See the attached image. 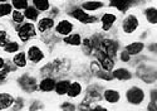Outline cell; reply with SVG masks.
Listing matches in <instances>:
<instances>
[{
	"label": "cell",
	"instance_id": "1",
	"mask_svg": "<svg viewBox=\"0 0 157 111\" xmlns=\"http://www.w3.org/2000/svg\"><path fill=\"white\" fill-rule=\"evenodd\" d=\"M126 97H127V101L129 104L140 105L143 102V100H145V92H143V90L140 87H131L127 91Z\"/></svg>",
	"mask_w": 157,
	"mask_h": 111
},
{
	"label": "cell",
	"instance_id": "2",
	"mask_svg": "<svg viewBox=\"0 0 157 111\" xmlns=\"http://www.w3.org/2000/svg\"><path fill=\"white\" fill-rule=\"evenodd\" d=\"M94 53H96V57H97V60H98V63H99V66H101V68L102 69H104V71H112L113 69V67H114V61H113V58L112 57H109V56H107L106 53H103L101 49H96L94 51Z\"/></svg>",
	"mask_w": 157,
	"mask_h": 111
},
{
	"label": "cell",
	"instance_id": "3",
	"mask_svg": "<svg viewBox=\"0 0 157 111\" xmlns=\"http://www.w3.org/2000/svg\"><path fill=\"white\" fill-rule=\"evenodd\" d=\"M18 31V35L20 38L21 42H28L30 38L35 37V28L32 23H25V24H21L17 28Z\"/></svg>",
	"mask_w": 157,
	"mask_h": 111
},
{
	"label": "cell",
	"instance_id": "4",
	"mask_svg": "<svg viewBox=\"0 0 157 111\" xmlns=\"http://www.w3.org/2000/svg\"><path fill=\"white\" fill-rule=\"evenodd\" d=\"M117 48H118V46H117V43L112 39L101 40V43L98 46V49H101L103 53H106L107 56H109L112 58L117 54Z\"/></svg>",
	"mask_w": 157,
	"mask_h": 111
},
{
	"label": "cell",
	"instance_id": "5",
	"mask_svg": "<svg viewBox=\"0 0 157 111\" xmlns=\"http://www.w3.org/2000/svg\"><path fill=\"white\" fill-rule=\"evenodd\" d=\"M138 28V19L136 15L131 14V15H127L122 23V31L126 34H132L136 29Z\"/></svg>",
	"mask_w": 157,
	"mask_h": 111
},
{
	"label": "cell",
	"instance_id": "6",
	"mask_svg": "<svg viewBox=\"0 0 157 111\" xmlns=\"http://www.w3.org/2000/svg\"><path fill=\"white\" fill-rule=\"evenodd\" d=\"M27 57L30 60V62L38 63L44 58V53L38 46H30L28 48V52H27Z\"/></svg>",
	"mask_w": 157,
	"mask_h": 111
},
{
	"label": "cell",
	"instance_id": "7",
	"mask_svg": "<svg viewBox=\"0 0 157 111\" xmlns=\"http://www.w3.org/2000/svg\"><path fill=\"white\" fill-rule=\"evenodd\" d=\"M71 15H72L74 19L79 20V22H82V23H84V24H90V23H94V22L97 20L94 17L88 15V14H87L83 9H75V10H73V11L71 13Z\"/></svg>",
	"mask_w": 157,
	"mask_h": 111
},
{
	"label": "cell",
	"instance_id": "8",
	"mask_svg": "<svg viewBox=\"0 0 157 111\" xmlns=\"http://www.w3.org/2000/svg\"><path fill=\"white\" fill-rule=\"evenodd\" d=\"M56 31L60 35H68L73 31V24L68 20H60L56 27Z\"/></svg>",
	"mask_w": 157,
	"mask_h": 111
},
{
	"label": "cell",
	"instance_id": "9",
	"mask_svg": "<svg viewBox=\"0 0 157 111\" xmlns=\"http://www.w3.org/2000/svg\"><path fill=\"white\" fill-rule=\"evenodd\" d=\"M117 20V17L114 15V14L112 13H106L102 17V28H103V31H109L112 25L116 23Z\"/></svg>",
	"mask_w": 157,
	"mask_h": 111
},
{
	"label": "cell",
	"instance_id": "10",
	"mask_svg": "<svg viewBox=\"0 0 157 111\" xmlns=\"http://www.w3.org/2000/svg\"><path fill=\"white\" fill-rule=\"evenodd\" d=\"M54 27V20L53 18H43L38 22V31L40 32V33H44L47 31H49L50 28H53Z\"/></svg>",
	"mask_w": 157,
	"mask_h": 111
},
{
	"label": "cell",
	"instance_id": "11",
	"mask_svg": "<svg viewBox=\"0 0 157 111\" xmlns=\"http://www.w3.org/2000/svg\"><path fill=\"white\" fill-rule=\"evenodd\" d=\"M14 104V97L9 93H0V110H5Z\"/></svg>",
	"mask_w": 157,
	"mask_h": 111
},
{
	"label": "cell",
	"instance_id": "12",
	"mask_svg": "<svg viewBox=\"0 0 157 111\" xmlns=\"http://www.w3.org/2000/svg\"><path fill=\"white\" fill-rule=\"evenodd\" d=\"M68 96L72 97V99H75V97H78L81 93H82V86L79 82H72L69 87H68V91H67Z\"/></svg>",
	"mask_w": 157,
	"mask_h": 111
},
{
	"label": "cell",
	"instance_id": "13",
	"mask_svg": "<svg viewBox=\"0 0 157 111\" xmlns=\"http://www.w3.org/2000/svg\"><path fill=\"white\" fill-rule=\"evenodd\" d=\"M103 97H104V100H106L107 102L109 104H116V102H118L120 101V93L117 92L116 90H107V91H104L103 93Z\"/></svg>",
	"mask_w": 157,
	"mask_h": 111
},
{
	"label": "cell",
	"instance_id": "14",
	"mask_svg": "<svg viewBox=\"0 0 157 111\" xmlns=\"http://www.w3.org/2000/svg\"><path fill=\"white\" fill-rule=\"evenodd\" d=\"M54 86H56V81L50 77H47L44 80H42V82L39 83V88L44 92H49L52 90H54Z\"/></svg>",
	"mask_w": 157,
	"mask_h": 111
},
{
	"label": "cell",
	"instance_id": "15",
	"mask_svg": "<svg viewBox=\"0 0 157 111\" xmlns=\"http://www.w3.org/2000/svg\"><path fill=\"white\" fill-rule=\"evenodd\" d=\"M131 3H132V0H111V6L118 9L120 11H126Z\"/></svg>",
	"mask_w": 157,
	"mask_h": 111
},
{
	"label": "cell",
	"instance_id": "16",
	"mask_svg": "<svg viewBox=\"0 0 157 111\" xmlns=\"http://www.w3.org/2000/svg\"><path fill=\"white\" fill-rule=\"evenodd\" d=\"M143 43H140V42H133V43H131V44H128L127 47H126V51L131 54V56H133V54H138V53H141L142 52V49H143Z\"/></svg>",
	"mask_w": 157,
	"mask_h": 111
},
{
	"label": "cell",
	"instance_id": "17",
	"mask_svg": "<svg viewBox=\"0 0 157 111\" xmlns=\"http://www.w3.org/2000/svg\"><path fill=\"white\" fill-rule=\"evenodd\" d=\"M112 76H113V78L121 80V81H127V80H129L131 77H132L129 73V71H127V69H124V68L116 69V71L112 73Z\"/></svg>",
	"mask_w": 157,
	"mask_h": 111
},
{
	"label": "cell",
	"instance_id": "18",
	"mask_svg": "<svg viewBox=\"0 0 157 111\" xmlns=\"http://www.w3.org/2000/svg\"><path fill=\"white\" fill-rule=\"evenodd\" d=\"M64 43H67L69 46H81L82 37L79 34H68V37L64 38Z\"/></svg>",
	"mask_w": 157,
	"mask_h": 111
},
{
	"label": "cell",
	"instance_id": "19",
	"mask_svg": "<svg viewBox=\"0 0 157 111\" xmlns=\"http://www.w3.org/2000/svg\"><path fill=\"white\" fill-rule=\"evenodd\" d=\"M13 62H14L15 66L23 68V67L27 66V56H25V53H23V52H19L15 54V57L13 58Z\"/></svg>",
	"mask_w": 157,
	"mask_h": 111
},
{
	"label": "cell",
	"instance_id": "20",
	"mask_svg": "<svg viewBox=\"0 0 157 111\" xmlns=\"http://www.w3.org/2000/svg\"><path fill=\"white\" fill-rule=\"evenodd\" d=\"M69 85H71V83L68 81H59L58 83H56L54 90H56V92L58 95H64V93H67Z\"/></svg>",
	"mask_w": 157,
	"mask_h": 111
},
{
	"label": "cell",
	"instance_id": "21",
	"mask_svg": "<svg viewBox=\"0 0 157 111\" xmlns=\"http://www.w3.org/2000/svg\"><path fill=\"white\" fill-rule=\"evenodd\" d=\"M103 6V3L101 2H87L82 5V8L84 10H88V11H94V10H98L99 8Z\"/></svg>",
	"mask_w": 157,
	"mask_h": 111
},
{
	"label": "cell",
	"instance_id": "22",
	"mask_svg": "<svg viewBox=\"0 0 157 111\" xmlns=\"http://www.w3.org/2000/svg\"><path fill=\"white\" fill-rule=\"evenodd\" d=\"M24 17L29 19V20H36L38 19V10L34 6H28L27 9H25V13H24Z\"/></svg>",
	"mask_w": 157,
	"mask_h": 111
},
{
	"label": "cell",
	"instance_id": "23",
	"mask_svg": "<svg viewBox=\"0 0 157 111\" xmlns=\"http://www.w3.org/2000/svg\"><path fill=\"white\" fill-rule=\"evenodd\" d=\"M146 18L151 24H156V22H157V10H156L155 6L148 8L146 10Z\"/></svg>",
	"mask_w": 157,
	"mask_h": 111
},
{
	"label": "cell",
	"instance_id": "24",
	"mask_svg": "<svg viewBox=\"0 0 157 111\" xmlns=\"http://www.w3.org/2000/svg\"><path fill=\"white\" fill-rule=\"evenodd\" d=\"M4 48V51L6 52V53H15V52H18L19 51V43L18 42H8V43L3 47Z\"/></svg>",
	"mask_w": 157,
	"mask_h": 111
},
{
	"label": "cell",
	"instance_id": "25",
	"mask_svg": "<svg viewBox=\"0 0 157 111\" xmlns=\"http://www.w3.org/2000/svg\"><path fill=\"white\" fill-rule=\"evenodd\" d=\"M33 4L38 10H40V11H45V10L49 9V2L48 0H33Z\"/></svg>",
	"mask_w": 157,
	"mask_h": 111
},
{
	"label": "cell",
	"instance_id": "26",
	"mask_svg": "<svg viewBox=\"0 0 157 111\" xmlns=\"http://www.w3.org/2000/svg\"><path fill=\"white\" fill-rule=\"evenodd\" d=\"M11 13V5L8 3H0V18L6 17Z\"/></svg>",
	"mask_w": 157,
	"mask_h": 111
},
{
	"label": "cell",
	"instance_id": "27",
	"mask_svg": "<svg viewBox=\"0 0 157 111\" xmlns=\"http://www.w3.org/2000/svg\"><path fill=\"white\" fill-rule=\"evenodd\" d=\"M11 4L18 10L27 9L28 8V0H11Z\"/></svg>",
	"mask_w": 157,
	"mask_h": 111
},
{
	"label": "cell",
	"instance_id": "28",
	"mask_svg": "<svg viewBox=\"0 0 157 111\" xmlns=\"http://www.w3.org/2000/svg\"><path fill=\"white\" fill-rule=\"evenodd\" d=\"M96 75H97L99 78L107 80V81H109V80H112V78H113V77H112V75H109V73H108V71H104V69H102V68L97 69V71H96Z\"/></svg>",
	"mask_w": 157,
	"mask_h": 111
},
{
	"label": "cell",
	"instance_id": "29",
	"mask_svg": "<svg viewBox=\"0 0 157 111\" xmlns=\"http://www.w3.org/2000/svg\"><path fill=\"white\" fill-rule=\"evenodd\" d=\"M11 17H13V20H14L15 23H18V24H20V23H23V20H24V14H21L20 11H18V10H15V11H13L11 13Z\"/></svg>",
	"mask_w": 157,
	"mask_h": 111
},
{
	"label": "cell",
	"instance_id": "30",
	"mask_svg": "<svg viewBox=\"0 0 157 111\" xmlns=\"http://www.w3.org/2000/svg\"><path fill=\"white\" fill-rule=\"evenodd\" d=\"M9 42V35L6 32L0 31V47H4L6 43Z\"/></svg>",
	"mask_w": 157,
	"mask_h": 111
},
{
	"label": "cell",
	"instance_id": "31",
	"mask_svg": "<svg viewBox=\"0 0 157 111\" xmlns=\"http://www.w3.org/2000/svg\"><path fill=\"white\" fill-rule=\"evenodd\" d=\"M120 58H121V61H123V62H128V61L131 60V54H129L127 51L121 52V54H120Z\"/></svg>",
	"mask_w": 157,
	"mask_h": 111
},
{
	"label": "cell",
	"instance_id": "32",
	"mask_svg": "<svg viewBox=\"0 0 157 111\" xmlns=\"http://www.w3.org/2000/svg\"><path fill=\"white\" fill-rule=\"evenodd\" d=\"M62 110H74V105H72V104H63L62 105Z\"/></svg>",
	"mask_w": 157,
	"mask_h": 111
},
{
	"label": "cell",
	"instance_id": "33",
	"mask_svg": "<svg viewBox=\"0 0 157 111\" xmlns=\"http://www.w3.org/2000/svg\"><path fill=\"white\" fill-rule=\"evenodd\" d=\"M90 110H93V111H106L107 109H106V107H103V106H96V107L90 109Z\"/></svg>",
	"mask_w": 157,
	"mask_h": 111
},
{
	"label": "cell",
	"instance_id": "34",
	"mask_svg": "<svg viewBox=\"0 0 157 111\" xmlns=\"http://www.w3.org/2000/svg\"><path fill=\"white\" fill-rule=\"evenodd\" d=\"M4 64H5V62H4V60L0 57V68H3L4 67Z\"/></svg>",
	"mask_w": 157,
	"mask_h": 111
},
{
	"label": "cell",
	"instance_id": "35",
	"mask_svg": "<svg viewBox=\"0 0 157 111\" xmlns=\"http://www.w3.org/2000/svg\"><path fill=\"white\" fill-rule=\"evenodd\" d=\"M4 2H6V0H0V3H4Z\"/></svg>",
	"mask_w": 157,
	"mask_h": 111
}]
</instances>
